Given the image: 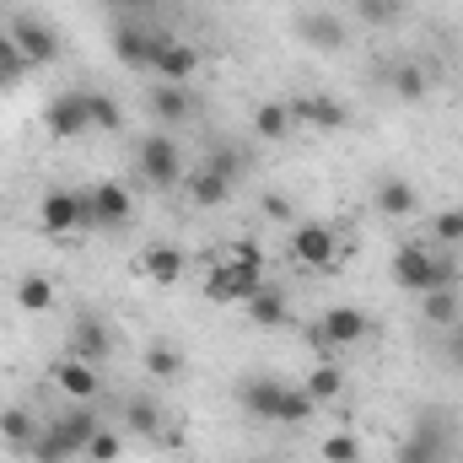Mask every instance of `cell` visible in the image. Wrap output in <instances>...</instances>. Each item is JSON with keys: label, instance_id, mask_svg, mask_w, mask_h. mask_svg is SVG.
<instances>
[{"label": "cell", "instance_id": "cb8c5ba5", "mask_svg": "<svg viewBox=\"0 0 463 463\" xmlns=\"http://www.w3.org/2000/svg\"><path fill=\"white\" fill-rule=\"evenodd\" d=\"M291 124H297V114H291V103H259V114H253V135L259 140H286L291 135Z\"/></svg>", "mask_w": 463, "mask_h": 463}, {"label": "cell", "instance_id": "7a4b0ae2", "mask_svg": "<svg viewBox=\"0 0 463 463\" xmlns=\"http://www.w3.org/2000/svg\"><path fill=\"white\" fill-rule=\"evenodd\" d=\"M92 437H98V415H92V410H71L65 420H54L49 431H38L33 458L38 463H71L76 453H87Z\"/></svg>", "mask_w": 463, "mask_h": 463}, {"label": "cell", "instance_id": "f1b7e54d", "mask_svg": "<svg viewBox=\"0 0 463 463\" xmlns=\"http://www.w3.org/2000/svg\"><path fill=\"white\" fill-rule=\"evenodd\" d=\"M0 437H5L16 453H33L38 426H33V415H27V410H5V415H0Z\"/></svg>", "mask_w": 463, "mask_h": 463}, {"label": "cell", "instance_id": "7bdbcfd3", "mask_svg": "<svg viewBox=\"0 0 463 463\" xmlns=\"http://www.w3.org/2000/svg\"><path fill=\"white\" fill-rule=\"evenodd\" d=\"M253 463H275V458H253Z\"/></svg>", "mask_w": 463, "mask_h": 463}, {"label": "cell", "instance_id": "1f68e13d", "mask_svg": "<svg viewBox=\"0 0 463 463\" xmlns=\"http://www.w3.org/2000/svg\"><path fill=\"white\" fill-rule=\"evenodd\" d=\"M22 71H27V54L11 43V33H0V87H16Z\"/></svg>", "mask_w": 463, "mask_h": 463}, {"label": "cell", "instance_id": "ba28073f", "mask_svg": "<svg viewBox=\"0 0 463 463\" xmlns=\"http://www.w3.org/2000/svg\"><path fill=\"white\" fill-rule=\"evenodd\" d=\"M393 280L404 286V291H431L437 286V253L431 248H420V242H404L399 253H393Z\"/></svg>", "mask_w": 463, "mask_h": 463}, {"label": "cell", "instance_id": "2e32d148", "mask_svg": "<svg viewBox=\"0 0 463 463\" xmlns=\"http://www.w3.org/2000/svg\"><path fill=\"white\" fill-rule=\"evenodd\" d=\"M184 269H189L184 248H167V242H156V248H146V253H140V275H146V280H156V286H173V280H184Z\"/></svg>", "mask_w": 463, "mask_h": 463}, {"label": "cell", "instance_id": "3957f363", "mask_svg": "<svg viewBox=\"0 0 463 463\" xmlns=\"http://www.w3.org/2000/svg\"><path fill=\"white\" fill-rule=\"evenodd\" d=\"M253 291H264L259 259H253V248H232L227 264L211 275V297H216V302H248Z\"/></svg>", "mask_w": 463, "mask_h": 463}, {"label": "cell", "instance_id": "7c38bea8", "mask_svg": "<svg viewBox=\"0 0 463 463\" xmlns=\"http://www.w3.org/2000/svg\"><path fill=\"white\" fill-rule=\"evenodd\" d=\"M146 103H151V114L162 118V124H189V114H194V103H200V98H194V87H189V81H156Z\"/></svg>", "mask_w": 463, "mask_h": 463}, {"label": "cell", "instance_id": "4316f807", "mask_svg": "<svg viewBox=\"0 0 463 463\" xmlns=\"http://www.w3.org/2000/svg\"><path fill=\"white\" fill-rule=\"evenodd\" d=\"M426 92H431V76H426L415 60H404V65L393 71V98H399V103H426Z\"/></svg>", "mask_w": 463, "mask_h": 463}, {"label": "cell", "instance_id": "f35d334b", "mask_svg": "<svg viewBox=\"0 0 463 463\" xmlns=\"http://www.w3.org/2000/svg\"><path fill=\"white\" fill-rule=\"evenodd\" d=\"M205 167H211V173H222L227 184H237V173H242V156H237V151H227V146H216Z\"/></svg>", "mask_w": 463, "mask_h": 463}, {"label": "cell", "instance_id": "e575fe53", "mask_svg": "<svg viewBox=\"0 0 463 463\" xmlns=\"http://www.w3.org/2000/svg\"><path fill=\"white\" fill-rule=\"evenodd\" d=\"M431 237H437L442 248H458V242H463V205H453V211H442V216L431 222Z\"/></svg>", "mask_w": 463, "mask_h": 463}, {"label": "cell", "instance_id": "9a60e30c", "mask_svg": "<svg viewBox=\"0 0 463 463\" xmlns=\"http://www.w3.org/2000/svg\"><path fill=\"white\" fill-rule=\"evenodd\" d=\"M291 114L302 118V124H313V129H345L350 124V109L340 103V98H329V92H307V98H297Z\"/></svg>", "mask_w": 463, "mask_h": 463}, {"label": "cell", "instance_id": "52a82bcc", "mask_svg": "<svg viewBox=\"0 0 463 463\" xmlns=\"http://www.w3.org/2000/svg\"><path fill=\"white\" fill-rule=\"evenodd\" d=\"M366 340V313L361 307H329L313 329V345H329V350H345Z\"/></svg>", "mask_w": 463, "mask_h": 463}, {"label": "cell", "instance_id": "44dd1931", "mask_svg": "<svg viewBox=\"0 0 463 463\" xmlns=\"http://www.w3.org/2000/svg\"><path fill=\"white\" fill-rule=\"evenodd\" d=\"M415 437L420 442H431L442 458H453V442H458V426L442 415V410H420V420H415Z\"/></svg>", "mask_w": 463, "mask_h": 463}, {"label": "cell", "instance_id": "7402d4cb", "mask_svg": "<svg viewBox=\"0 0 463 463\" xmlns=\"http://www.w3.org/2000/svg\"><path fill=\"white\" fill-rule=\"evenodd\" d=\"M109 350H114V335L103 329V318L81 313V318H76V355H81V361H103Z\"/></svg>", "mask_w": 463, "mask_h": 463}, {"label": "cell", "instance_id": "d4e9b609", "mask_svg": "<svg viewBox=\"0 0 463 463\" xmlns=\"http://www.w3.org/2000/svg\"><path fill=\"white\" fill-rule=\"evenodd\" d=\"M420 307H426V324H437V329H453L463 318V302L453 286H437V291H426L420 297Z\"/></svg>", "mask_w": 463, "mask_h": 463}, {"label": "cell", "instance_id": "6da1fadb", "mask_svg": "<svg viewBox=\"0 0 463 463\" xmlns=\"http://www.w3.org/2000/svg\"><path fill=\"white\" fill-rule=\"evenodd\" d=\"M237 399H242V410L253 415V420H275V426H302L318 404L307 399V388H291V383H280V377H248L242 388H237Z\"/></svg>", "mask_w": 463, "mask_h": 463}, {"label": "cell", "instance_id": "f546056e", "mask_svg": "<svg viewBox=\"0 0 463 463\" xmlns=\"http://www.w3.org/2000/svg\"><path fill=\"white\" fill-rule=\"evenodd\" d=\"M124 420H129V431H135V437H146V442H156V437H162V410H156L151 399H135V404L124 410Z\"/></svg>", "mask_w": 463, "mask_h": 463}, {"label": "cell", "instance_id": "277c9868", "mask_svg": "<svg viewBox=\"0 0 463 463\" xmlns=\"http://www.w3.org/2000/svg\"><path fill=\"white\" fill-rule=\"evenodd\" d=\"M135 167L151 189H173L184 178V156H178V140L173 135H146L140 151H135Z\"/></svg>", "mask_w": 463, "mask_h": 463}, {"label": "cell", "instance_id": "4dcf8cb0", "mask_svg": "<svg viewBox=\"0 0 463 463\" xmlns=\"http://www.w3.org/2000/svg\"><path fill=\"white\" fill-rule=\"evenodd\" d=\"M146 372H151V377H162V383H173V377L184 372V355H178L173 345H151V350H146Z\"/></svg>", "mask_w": 463, "mask_h": 463}, {"label": "cell", "instance_id": "ffe728a7", "mask_svg": "<svg viewBox=\"0 0 463 463\" xmlns=\"http://www.w3.org/2000/svg\"><path fill=\"white\" fill-rule=\"evenodd\" d=\"M248 318L259 324V329H280L286 324V313H291V302H286V291H275V286H264V291H253L248 302Z\"/></svg>", "mask_w": 463, "mask_h": 463}, {"label": "cell", "instance_id": "ac0fdd59", "mask_svg": "<svg viewBox=\"0 0 463 463\" xmlns=\"http://www.w3.org/2000/svg\"><path fill=\"white\" fill-rule=\"evenodd\" d=\"M162 81H189L194 71H200V49L194 43H162V54H156V65H151Z\"/></svg>", "mask_w": 463, "mask_h": 463}, {"label": "cell", "instance_id": "4fadbf2b", "mask_svg": "<svg viewBox=\"0 0 463 463\" xmlns=\"http://www.w3.org/2000/svg\"><path fill=\"white\" fill-rule=\"evenodd\" d=\"M54 383H60V393H71L76 404H87V399H98V393H103V377H98V366H92V361H81V355H71V361H54Z\"/></svg>", "mask_w": 463, "mask_h": 463}, {"label": "cell", "instance_id": "30bf717a", "mask_svg": "<svg viewBox=\"0 0 463 463\" xmlns=\"http://www.w3.org/2000/svg\"><path fill=\"white\" fill-rule=\"evenodd\" d=\"M11 43L27 54V65H49L54 54H60V38L49 33V22H38V16H11Z\"/></svg>", "mask_w": 463, "mask_h": 463}, {"label": "cell", "instance_id": "74e56055", "mask_svg": "<svg viewBox=\"0 0 463 463\" xmlns=\"http://www.w3.org/2000/svg\"><path fill=\"white\" fill-rule=\"evenodd\" d=\"M355 11H361V22L383 27V22H393V16H399V0H355Z\"/></svg>", "mask_w": 463, "mask_h": 463}, {"label": "cell", "instance_id": "836d02e7", "mask_svg": "<svg viewBox=\"0 0 463 463\" xmlns=\"http://www.w3.org/2000/svg\"><path fill=\"white\" fill-rule=\"evenodd\" d=\"M87 114H92V129H118V124H124L118 103L103 98V92H87Z\"/></svg>", "mask_w": 463, "mask_h": 463}, {"label": "cell", "instance_id": "d6986e66", "mask_svg": "<svg viewBox=\"0 0 463 463\" xmlns=\"http://www.w3.org/2000/svg\"><path fill=\"white\" fill-rule=\"evenodd\" d=\"M377 211H383L388 222H410V216H415V189H410V178H383V184H377Z\"/></svg>", "mask_w": 463, "mask_h": 463}, {"label": "cell", "instance_id": "ee69618b", "mask_svg": "<svg viewBox=\"0 0 463 463\" xmlns=\"http://www.w3.org/2000/svg\"><path fill=\"white\" fill-rule=\"evenodd\" d=\"M0 5H5V0H0Z\"/></svg>", "mask_w": 463, "mask_h": 463}, {"label": "cell", "instance_id": "9c48e42d", "mask_svg": "<svg viewBox=\"0 0 463 463\" xmlns=\"http://www.w3.org/2000/svg\"><path fill=\"white\" fill-rule=\"evenodd\" d=\"M162 43H167V38H162V33H146L140 22H124V27L114 33V54L129 65V71H151L156 54H162Z\"/></svg>", "mask_w": 463, "mask_h": 463}, {"label": "cell", "instance_id": "484cf974", "mask_svg": "<svg viewBox=\"0 0 463 463\" xmlns=\"http://www.w3.org/2000/svg\"><path fill=\"white\" fill-rule=\"evenodd\" d=\"M16 307H22V313H49V307H54V280L38 275V269L22 275V280H16Z\"/></svg>", "mask_w": 463, "mask_h": 463}, {"label": "cell", "instance_id": "83f0119b", "mask_svg": "<svg viewBox=\"0 0 463 463\" xmlns=\"http://www.w3.org/2000/svg\"><path fill=\"white\" fill-rule=\"evenodd\" d=\"M302 388H307V399H313V404H329V399H340V393H345V372H340L335 361H324Z\"/></svg>", "mask_w": 463, "mask_h": 463}, {"label": "cell", "instance_id": "8fae6325", "mask_svg": "<svg viewBox=\"0 0 463 463\" xmlns=\"http://www.w3.org/2000/svg\"><path fill=\"white\" fill-rule=\"evenodd\" d=\"M43 129H49V135H60V140H76V135H87V129H92L87 92H65V98H54V103L43 109Z\"/></svg>", "mask_w": 463, "mask_h": 463}, {"label": "cell", "instance_id": "60d3db41", "mask_svg": "<svg viewBox=\"0 0 463 463\" xmlns=\"http://www.w3.org/2000/svg\"><path fill=\"white\" fill-rule=\"evenodd\" d=\"M448 361H453V366H463V335H458V324H453V340H448Z\"/></svg>", "mask_w": 463, "mask_h": 463}, {"label": "cell", "instance_id": "5b68a950", "mask_svg": "<svg viewBox=\"0 0 463 463\" xmlns=\"http://www.w3.org/2000/svg\"><path fill=\"white\" fill-rule=\"evenodd\" d=\"M38 222L49 237H71V232L87 227V194H71V189H49L43 205H38Z\"/></svg>", "mask_w": 463, "mask_h": 463}, {"label": "cell", "instance_id": "5bb4252c", "mask_svg": "<svg viewBox=\"0 0 463 463\" xmlns=\"http://www.w3.org/2000/svg\"><path fill=\"white\" fill-rule=\"evenodd\" d=\"M291 248H297V259L307 269H329L335 264V232L318 227V222H302V227L291 232Z\"/></svg>", "mask_w": 463, "mask_h": 463}, {"label": "cell", "instance_id": "603a6c76", "mask_svg": "<svg viewBox=\"0 0 463 463\" xmlns=\"http://www.w3.org/2000/svg\"><path fill=\"white\" fill-rule=\"evenodd\" d=\"M232 184L222 178V173H211V167H194L189 173V200L200 205V211H216V205H227Z\"/></svg>", "mask_w": 463, "mask_h": 463}, {"label": "cell", "instance_id": "e0dca14e", "mask_svg": "<svg viewBox=\"0 0 463 463\" xmlns=\"http://www.w3.org/2000/svg\"><path fill=\"white\" fill-rule=\"evenodd\" d=\"M297 33H302V43H313V49H324V54L345 49V27H340V16H329V11H307V16L297 22Z\"/></svg>", "mask_w": 463, "mask_h": 463}, {"label": "cell", "instance_id": "8d00e7d4", "mask_svg": "<svg viewBox=\"0 0 463 463\" xmlns=\"http://www.w3.org/2000/svg\"><path fill=\"white\" fill-rule=\"evenodd\" d=\"M118 453H124L118 431H103V426H98V437L87 442V458H92V463H118Z\"/></svg>", "mask_w": 463, "mask_h": 463}, {"label": "cell", "instance_id": "b9f144b4", "mask_svg": "<svg viewBox=\"0 0 463 463\" xmlns=\"http://www.w3.org/2000/svg\"><path fill=\"white\" fill-rule=\"evenodd\" d=\"M109 5H118V11H151V5H162V0H109Z\"/></svg>", "mask_w": 463, "mask_h": 463}, {"label": "cell", "instance_id": "ab89813d", "mask_svg": "<svg viewBox=\"0 0 463 463\" xmlns=\"http://www.w3.org/2000/svg\"><path fill=\"white\" fill-rule=\"evenodd\" d=\"M264 216H269V222H291V205H286L280 194H264Z\"/></svg>", "mask_w": 463, "mask_h": 463}, {"label": "cell", "instance_id": "d590c367", "mask_svg": "<svg viewBox=\"0 0 463 463\" xmlns=\"http://www.w3.org/2000/svg\"><path fill=\"white\" fill-rule=\"evenodd\" d=\"M393 463H448V458H442V453H437L431 442H420V437L410 431V437L399 442V453H393Z\"/></svg>", "mask_w": 463, "mask_h": 463}, {"label": "cell", "instance_id": "d6a6232c", "mask_svg": "<svg viewBox=\"0 0 463 463\" xmlns=\"http://www.w3.org/2000/svg\"><path fill=\"white\" fill-rule=\"evenodd\" d=\"M318 453H324V463H361V442L350 431H335V437L318 442Z\"/></svg>", "mask_w": 463, "mask_h": 463}, {"label": "cell", "instance_id": "8992f818", "mask_svg": "<svg viewBox=\"0 0 463 463\" xmlns=\"http://www.w3.org/2000/svg\"><path fill=\"white\" fill-rule=\"evenodd\" d=\"M129 211H135V205H129V189H124V184H114V178H103V184H92V189H87V227H124V222H129Z\"/></svg>", "mask_w": 463, "mask_h": 463}]
</instances>
